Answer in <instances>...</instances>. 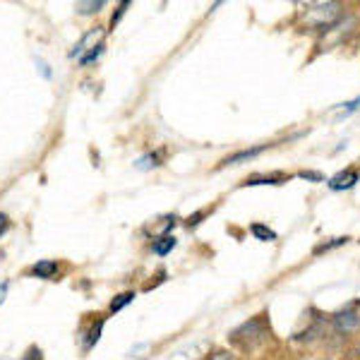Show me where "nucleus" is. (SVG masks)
I'll return each instance as SVG.
<instances>
[{
    "label": "nucleus",
    "mask_w": 360,
    "mask_h": 360,
    "mask_svg": "<svg viewBox=\"0 0 360 360\" xmlns=\"http://www.w3.org/2000/svg\"><path fill=\"white\" fill-rule=\"evenodd\" d=\"M176 238L173 236H161L159 240H154V245H151V250H154V255H159V257H164V255H169L171 250L176 247Z\"/></svg>",
    "instance_id": "1a4fd4ad"
},
{
    "label": "nucleus",
    "mask_w": 360,
    "mask_h": 360,
    "mask_svg": "<svg viewBox=\"0 0 360 360\" xmlns=\"http://www.w3.org/2000/svg\"><path fill=\"white\" fill-rule=\"evenodd\" d=\"M101 329H104V319L94 322V327H91L87 332V339H84V351H89V348L96 346V341L101 339Z\"/></svg>",
    "instance_id": "9b49d317"
},
{
    "label": "nucleus",
    "mask_w": 360,
    "mask_h": 360,
    "mask_svg": "<svg viewBox=\"0 0 360 360\" xmlns=\"http://www.w3.org/2000/svg\"><path fill=\"white\" fill-rule=\"evenodd\" d=\"M202 216H205V211H197V214H195V216H190V219H187L185 224L190 226V228H192V226H197V224H200V219H202Z\"/></svg>",
    "instance_id": "5701e85b"
},
{
    "label": "nucleus",
    "mask_w": 360,
    "mask_h": 360,
    "mask_svg": "<svg viewBox=\"0 0 360 360\" xmlns=\"http://www.w3.org/2000/svg\"><path fill=\"white\" fill-rule=\"evenodd\" d=\"M250 233L257 238V240H265V243L276 240V233H274L272 228L265 226V224H252V226H250Z\"/></svg>",
    "instance_id": "9d476101"
},
{
    "label": "nucleus",
    "mask_w": 360,
    "mask_h": 360,
    "mask_svg": "<svg viewBox=\"0 0 360 360\" xmlns=\"http://www.w3.org/2000/svg\"><path fill=\"white\" fill-rule=\"evenodd\" d=\"M207 360H236V356L231 351H214Z\"/></svg>",
    "instance_id": "412c9836"
},
{
    "label": "nucleus",
    "mask_w": 360,
    "mask_h": 360,
    "mask_svg": "<svg viewBox=\"0 0 360 360\" xmlns=\"http://www.w3.org/2000/svg\"><path fill=\"white\" fill-rule=\"evenodd\" d=\"M101 53H104V46H96L94 50H89L87 55H82V58H79V63H82V65H89V63H94V60L99 58Z\"/></svg>",
    "instance_id": "f3484780"
},
{
    "label": "nucleus",
    "mask_w": 360,
    "mask_h": 360,
    "mask_svg": "<svg viewBox=\"0 0 360 360\" xmlns=\"http://www.w3.org/2000/svg\"><path fill=\"white\" fill-rule=\"evenodd\" d=\"M358 353H360V346H358Z\"/></svg>",
    "instance_id": "a878e982"
},
{
    "label": "nucleus",
    "mask_w": 360,
    "mask_h": 360,
    "mask_svg": "<svg viewBox=\"0 0 360 360\" xmlns=\"http://www.w3.org/2000/svg\"><path fill=\"white\" fill-rule=\"evenodd\" d=\"M130 8V3H128V0H125V3H120L118 5V10H115V12H113V17H111V27H118V22H120V17H123V15H125V10H128Z\"/></svg>",
    "instance_id": "dca6fc26"
},
{
    "label": "nucleus",
    "mask_w": 360,
    "mask_h": 360,
    "mask_svg": "<svg viewBox=\"0 0 360 360\" xmlns=\"http://www.w3.org/2000/svg\"><path fill=\"white\" fill-rule=\"evenodd\" d=\"M101 37H104V34H101V29H91V32H87L82 37V41L75 46V50L70 55H73V58H82V55H87L89 50H94L96 46L101 44Z\"/></svg>",
    "instance_id": "39448f33"
},
{
    "label": "nucleus",
    "mask_w": 360,
    "mask_h": 360,
    "mask_svg": "<svg viewBox=\"0 0 360 360\" xmlns=\"http://www.w3.org/2000/svg\"><path fill=\"white\" fill-rule=\"evenodd\" d=\"M8 288H10V283H8V281L0 283V305H3L5 298H8Z\"/></svg>",
    "instance_id": "b1692460"
},
{
    "label": "nucleus",
    "mask_w": 360,
    "mask_h": 360,
    "mask_svg": "<svg viewBox=\"0 0 360 360\" xmlns=\"http://www.w3.org/2000/svg\"><path fill=\"white\" fill-rule=\"evenodd\" d=\"M101 8H104V0H89V3H77V12H82V15L99 12Z\"/></svg>",
    "instance_id": "4468645a"
},
{
    "label": "nucleus",
    "mask_w": 360,
    "mask_h": 360,
    "mask_svg": "<svg viewBox=\"0 0 360 360\" xmlns=\"http://www.w3.org/2000/svg\"><path fill=\"white\" fill-rule=\"evenodd\" d=\"M135 301V293L133 291H125V293H120V296H115L113 301H111V312H118V310H123L125 305H130V303Z\"/></svg>",
    "instance_id": "f8f14e48"
},
{
    "label": "nucleus",
    "mask_w": 360,
    "mask_h": 360,
    "mask_svg": "<svg viewBox=\"0 0 360 360\" xmlns=\"http://www.w3.org/2000/svg\"><path fill=\"white\" fill-rule=\"evenodd\" d=\"M288 176L283 173H269V176H252V178H247L243 182V187H255V185H281V182H286Z\"/></svg>",
    "instance_id": "0eeeda50"
},
{
    "label": "nucleus",
    "mask_w": 360,
    "mask_h": 360,
    "mask_svg": "<svg viewBox=\"0 0 360 360\" xmlns=\"http://www.w3.org/2000/svg\"><path fill=\"white\" fill-rule=\"evenodd\" d=\"M341 19V5L339 3H315L307 5V10L303 12V24L307 29H324L334 27V24Z\"/></svg>",
    "instance_id": "f03ea898"
},
{
    "label": "nucleus",
    "mask_w": 360,
    "mask_h": 360,
    "mask_svg": "<svg viewBox=\"0 0 360 360\" xmlns=\"http://www.w3.org/2000/svg\"><path fill=\"white\" fill-rule=\"evenodd\" d=\"M298 176L305 178V180H310V182H322L324 180V176L319 173V171H298Z\"/></svg>",
    "instance_id": "a211bd4d"
},
{
    "label": "nucleus",
    "mask_w": 360,
    "mask_h": 360,
    "mask_svg": "<svg viewBox=\"0 0 360 360\" xmlns=\"http://www.w3.org/2000/svg\"><path fill=\"white\" fill-rule=\"evenodd\" d=\"M358 301H353L351 305H346L343 310H339L337 315H332V324L339 334H351L360 327V315H358Z\"/></svg>",
    "instance_id": "7ed1b4c3"
},
{
    "label": "nucleus",
    "mask_w": 360,
    "mask_h": 360,
    "mask_svg": "<svg viewBox=\"0 0 360 360\" xmlns=\"http://www.w3.org/2000/svg\"><path fill=\"white\" fill-rule=\"evenodd\" d=\"M265 149H269V144H260V146H252V149L236 151V154L226 156V159L221 161V166H231V164H240V161H250V159H255V156H260Z\"/></svg>",
    "instance_id": "423d86ee"
},
{
    "label": "nucleus",
    "mask_w": 360,
    "mask_h": 360,
    "mask_svg": "<svg viewBox=\"0 0 360 360\" xmlns=\"http://www.w3.org/2000/svg\"><path fill=\"white\" fill-rule=\"evenodd\" d=\"M351 240L348 236H341V238H334V240H329V243H322V245H317L315 250V255H322V252H329V250H334V247H341V245H346V243Z\"/></svg>",
    "instance_id": "ddd939ff"
},
{
    "label": "nucleus",
    "mask_w": 360,
    "mask_h": 360,
    "mask_svg": "<svg viewBox=\"0 0 360 360\" xmlns=\"http://www.w3.org/2000/svg\"><path fill=\"white\" fill-rule=\"evenodd\" d=\"M8 228H10L8 214H3V211H0V236H5V233H8Z\"/></svg>",
    "instance_id": "4be33fe9"
},
{
    "label": "nucleus",
    "mask_w": 360,
    "mask_h": 360,
    "mask_svg": "<svg viewBox=\"0 0 360 360\" xmlns=\"http://www.w3.org/2000/svg\"><path fill=\"white\" fill-rule=\"evenodd\" d=\"M358 106H360V96L358 99H353V101H348V104H341L339 108H343V115H351L353 111H358Z\"/></svg>",
    "instance_id": "aec40b11"
},
{
    "label": "nucleus",
    "mask_w": 360,
    "mask_h": 360,
    "mask_svg": "<svg viewBox=\"0 0 360 360\" xmlns=\"http://www.w3.org/2000/svg\"><path fill=\"white\" fill-rule=\"evenodd\" d=\"M137 166L146 171V169H154V166H161V164H159V156H156V154H149V156H144V159L137 161Z\"/></svg>",
    "instance_id": "2eb2a0df"
},
{
    "label": "nucleus",
    "mask_w": 360,
    "mask_h": 360,
    "mask_svg": "<svg viewBox=\"0 0 360 360\" xmlns=\"http://www.w3.org/2000/svg\"><path fill=\"white\" fill-rule=\"evenodd\" d=\"M22 360H44L41 348H39V346H29V348H27V353H24V358H22Z\"/></svg>",
    "instance_id": "6ab92c4d"
},
{
    "label": "nucleus",
    "mask_w": 360,
    "mask_h": 360,
    "mask_svg": "<svg viewBox=\"0 0 360 360\" xmlns=\"http://www.w3.org/2000/svg\"><path fill=\"white\" fill-rule=\"evenodd\" d=\"M0 360H8V358H0Z\"/></svg>",
    "instance_id": "393cba45"
},
{
    "label": "nucleus",
    "mask_w": 360,
    "mask_h": 360,
    "mask_svg": "<svg viewBox=\"0 0 360 360\" xmlns=\"http://www.w3.org/2000/svg\"><path fill=\"white\" fill-rule=\"evenodd\" d=\"M55 272H58V262H53V260H41L29 269L32 276H39V278H53Z\"/></svg>",
    "instance_id": "6e6552de"
},
{
    "label": "nucleus",
    "mask_w": 360,
    "mask_h": 360,
    "mask_svg": "<svg viewBox=\"0 0 360 360\" xmlns=\"http://www.w3.org/2000/svg\"><path fill=\"white\" fill-rule=\"evenodd\" d=\"M269 337H272V327L269 322H267V315H257L247 319V322H243L238 329H233L228 339H231V343H236L238 348H243V351H252V348H257L260 343H265Z\"/></svg>",
    "instance_id": "f257e3e1"
},
{
    "label": "nucleus",
    "mask_w": 360,
    "mask_h": 360,
    "mask_svg": "<svg viewBox=\"0 0 360 360\" xmlns=\"http://www.w3.org/2000/svg\"><path fill=\"white\" fill-rule=\"evenodd\" d=\"M360 180V171L353 169V166H348V169L339 171L337 176H332L329 178V190L334 192H341V190H351L353 185Z\"/></svg>",
    "instance_id": "20e7f679"
}]
</instances>
